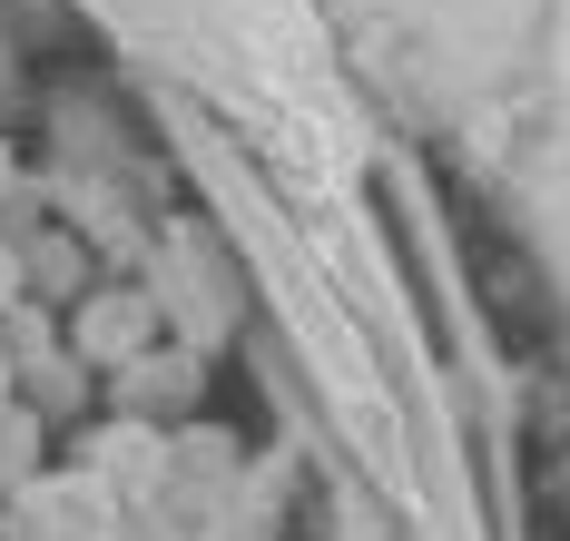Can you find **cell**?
<instances>
[{"label":"cell","instance_id":"4","mask_svg":"<svg viewBox=\"0 0 570 541\" xmlns=\"http://www.w3.org/2000/svg\"><path fill=\"white\" fill-rule=\"evenodd\" d=\"M0 394H10V355H0Z\"/></svg>","mask_w":570,"mask_h":541},{"label":"cell","instance_id":"1","mask_svg":"<svg viewBox=\"0 0 570 541\" xmlns=\"http://www.w3.org/2000/svg\"><path fill=\"white\" fill-rule=\"evenodd\" d=\"M89 335H99V355H128L118 335H138V305H99V315H89Z\"/></svg>","mask_w":570,"mask_h":541},{"label":"cell","instance_id":"2","mask_svg":"<svg viewBox=\"0 0 570 541\" xmlns=\"http://www.w3.org/2000/svg\"><path fill=\"white\" fill-rule=\"evenodd\" d=\"M10 305H20V266L0 256V315H10Z\"/></svg>","mask_w":570,"mask_h":541},{"label":"cell","instance_id":"3","mask_svg":"<svg viewBox=\"0 0 570 541\" xmlns=\"http://www.w3.org/2000/svg\"><path fill=\"white\" fill-rule=\"evenodd\" d=\"M0 187H10V148H0Z\"/></svg>","mask_w":570,"mask_h":541}]
</instances>
